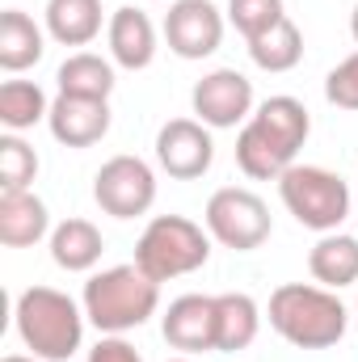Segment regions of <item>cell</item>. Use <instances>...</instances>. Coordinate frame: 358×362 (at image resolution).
<instances>
[{
	"label": "cell",
	"instance_id": "8fae6325",
	"mask_svg": "<svg viewBox=\"0 0 358 362\" xmlns=\"http://www.w3.org/2000/svg\"><path fill=\"white\" fill-rule=\"evenodd\" d=\"M165 42L181 59H207L224 42V13L211 0H173L165 13Z\"/></svg>",
	"mask_w": 358,
	"mask_h": 362
},
{
	"label": "cell",
	"instance_id": "6da1fadb",
	"mask_svg": "<svg viewBox=\"0 0 358 362\" xmlns=\"http://www.w3.org/2000/svg\"><path fill=\"white\" fill-rule=\"evenodd\" d=\"M308 131H312V118L299 97H287V93L266 97L236 135L241 173L253 181H278L295 165L299 148L308 144Z\"/></svg>",
	"mask_w": 358,
	"mask_h": 362
},
{
	"label": "cell",
	"instance_id": "52a82bcc",
	"mask_svg": "<svg viewBox=\"0 0 358 362\" xmlns=\"http://www.w3.org/2000/svg\"><path fill=\"white\" fill-rule=\"evenodd\" d=\"M202 223L211 232V240H219L224 249H236V253H253L262 249L274 232L270 223V206L245 185H224L207 198V211H202Z\"/></svg>",
	"mask_w": 358,
	"mask_h": 362
},
{
	"label": "cell",
	"instance_id": "2e32d148",
	"mask_svg": "<svg viewBox=\"0 0 358 362\" xmlns=\"http://www.w3.org/2000/svg\"><path fill=\"white\" fill-rule=\"evenodd\" d=\"M258 329H262V308L253 303V295L245 291L215 295V350L219 354L249 350L258 341Z\"/></svg>",
	"mask_w": 358,
	"mask_h": 362
},
{
	"label": "cell",
	"instance_id": "3957f363",
	"mask_svg": "<svg viewBox=\"0 0 358 362\" xmlns=\"http://www.w3.org/2000/svg\"><path fill=\"white\" fill-rule=\"evenodd\" d=\"M81 308L89 316V325L101 337H122L139 325H148L161 308V282L148 278L135 262L131 266H110V270L93 274L85 282Z\"/></svg>",
	"mask_w": 358,
	"mask_h": 362
},
{
	"label": "cell",
	"instance_id": "ac0fdd59",
	"mask_svg": "<svg viewBox=\"0 0 358 362\" xmlns=\"http://www.w3.org/2000/svg\"><path fill=\"white\" fill-rule=\"evenodd\" d=\"M308 270L321 286L329 291H342L358 282V236H346V232H325L312 253H308Z\"/></svg>",
	"mask_w": 358,
	"mask_h": 362
},
{
	"label": "cell",
	"instance_id": "5bb4252c",
	"mask_svg": "<svg viewBox=\"0 0 358 362\" xmlns=\"http://www.w3.org/2000/svg\"><path fill=\"white\" fill-rule=\"evenodd\" d=\"M105 42H110V55L118 68L127 72H144L152 59H156V25L144 8L135 4H122L110 13L105 21Z\"/></svg>",
	"mask_w": 358,
	"mask_h": 362
},
{
	"label": "cell",
	"instance_id": "277c9868",
	"mask_svg": "<svg viewBox=\"0 0 358 362\" xmlns=\"http://www.w3.org/2000/svg\"><path fill=\"white\" fill-rule=\"evenodd\" d=\"M13 320H17V337L21 346L42 362H68L81 341H85V308L55 291V286H30L17 295V308H13Z\"/></svg>",
	"mask_w": 358,
	"mask_h": 362
},
{
	"label": "cell",
	"instance_id": "f546056e",
	"mask_svg": "<svg viewBox=\"0 0 358 362\" xmlns=\"http://www.w3.org/2000/svg\"><path fill=\"white\" fill-rule=\"evenodd\" d=\"M354 325H358V303H354Z\"/></svg>",
	"mask_w": 358,
	"mask_h": 362
},
{
	"label": "cell",
	"instance_id": "d4e9b609",
	"mask_svg": "<svg viewBox=\"0 0 358 362\" xmlns=\"http://www.w3.org/2000/svg\"><path fill=\"white\" fill-rule=\"evenodd\" d=\"M282 17H287L282 0H228V21L236 25V34H241L245 42L262 38V34L274 30Z\"/></svg>",
	"mask_w": 358,
	"mask_h": 362
},
{
	"label": "cell",
	"instance_id": "603a6c76",
	"mask_svg": "<svg viewBox=\"0 0 358 362\" xmlns=\"http://www.w3.org/2000/svg\"><path fill=\"white\" fill-rule=\"evenodd\" d=\"M47 114H51V101L34 81H4L0 85V122H4V131L21 135V131L38 127Z\"/></svg>",
	"mask_w": 358,
	"mask_h": 362
},
{
	"label": "cell",
	"instance_id": "7c38bea8",
	"mask_svg": "<svg viewBox=\"0 0 358 362\" xmlns=\"http://www.w3.org/2000/svg\"><path fill=\"white\" fill-rule=\"evenodd\" d=\"M47 127H51V135H55L64 148H93V144H101V139L110 135V101L59 93V97L51 101Z\"/></svg>",
	"mask_w": 358,
	"mask_h": 362
},
{
	"label": "cell",
	"instance_id": "cb8c5ba5",
	"mask_svg": "<svg viewBox=\"0 0 358 362\" xmlns=\"http://www.w3.org/2000/svg\"><path fill=\"white\" fill-rule=\"evenodd\" d=\"M38 177V152L21 139V135H0V194L8 189H30V181Z\"/></svg>",
	"mask_w": 358,
	"mask_h": 362
},
{
	"label": "cell",
	"instance_id": "484cf974",
	"mask_svg": "<svg viewBox=\"0 0 358 362\" xmlns=\"http://www.w3.org/2000/svg\"><path fill=\"white\" fill-rule=\"evenodd\" d=\"M325 97H329V105L358 114V51L346 55V59L325 76Z\"/></svg>",
	"mask_w": 358,
	"mask_h": 362
},
{
	"label": "cell",
	"instance_id": "7a4b0ae2",
	"mask_svg": "<svg viewBox=\"0 0 358 362\" xmlns=\"http://www.w3.org/2000/svg\"><path fill=\"white\" fill-rule=\"evenodd\" d=\"M270 329L291 341L295 350H329L346 337L350 312L337 299V291L321 282H282L270 295Z\"/></svg>",
	"mask_w": 358,
	"mask_h": 362
},
{
	"label": "cell",
	"instance_id": "4316f807",
	"mask_svg": "<svg viewBox=\"0 0 358 362\" xmlns=\"http://www.w3.org/2000/svg\"><path fill=\"white\" fill-rule=\"evenodd\" d=\"M89 362H144V354L122 337H101L89 350Z\"/></svg>",
	"mask_w": 358,
	"mask_h": 362
},
{
	"label": "cell",
	"instance_id": "e0dca14e",
	"mask_svg": "<svg viewBox=\"0 0 358 362\" xmlns=\"http://www.w3.org/2000/svg\"><path fill=\"white\" fill-rule=\"evenodd\" d=\"M105 253V240L89 219H64L51 228V262L68 274H89Z\"/></svg>",
	"mask_w": 358,
	"mask_h": 362
},
{
	"label": "cell",
	"instance_id": "d6986e66",
	"mask_svg": "<svg viewBox=\"0 0 358 362\" xmlns=\"http://www.w3.org/2000/svg\"><path fill=\"white\" fill-rule=\"evenodd\" d=\"M47 55V38L34 25L30 13L21 8H4L0 13V68L4 72H25Z\"/></svg>",
	"mask_w": 358,
	"mask_h": 362
},
{
	"label": "cell",
	"instance_id": "83f0119b",
	"mask_svg": "<svg viewBox=\"0 0 358 362\" xmlns=\"http://www.w3.org/2000/svg\"><path fill=\"white\" fill-rule=\"evenodd\" d=\"M350 34H354V42H358V4H354V13H350Z\"/></svg>",
	"mask_w": 358,
	"mask_h": 362
},
{
	"label": "cell",
	"instance_id": "44dd1931",
	"mask_svg": "<svg viewBox=\"0 0 358 362\" xmlns=\"http://www.w3.org/2000/svg\"><path fill=\"white\" fill-rule=\"evenodd\" d=\"M55 81H59V93H68V97L110 101V93H114V64L101 59V55H93V51H76V55H68L59 64Z\"/></svg>",
	"mask_w": 358,
	"mask_h": 362
},
{
	"label": "cell",
	"instance_id": "4fadbf2b",
	"mask_svg": "<svg viewBox=\"0 0 358 362\" xmlns=\"http://www.w3.org/2000/svg\"><path fill=\"white\" fill-rule=\"evenodd\" d=\"M161 333L185 358L215 350V295H181V299H173L169 312L161 316Z\"/></svg>",
	"mask_w": 358,
	"mask_h": 362
},
{
	"label": "cell",
	"instance_id": "f1b7e54d",
	"mask_svg": "<svg viewBox=\"0 0 358 362\" xmlns=\"http://www.w3.org/2000/svg\"><path fill=\"white\" fill-rule=\"evenodd\" d=\"M4 362H42V358H25V354H8Z\"/></svg>",
	"mask_w": 358,
	"mask_h": 362
},
{
	"label": "cell",
	"instance_id": "ffe728a7",
	"mask_svg": "<svg viewBox=\"0 0 358 362\" xmlns=\"http://www.w3.org/2000/svg\"><path fill=\"white\" fill-rule=\"evenodd\" d=\"M101 0H47V34L59 47H89L101 34Z\"/></svg>",
	"mask_w": 358,
	"mask_h": 362
},
{
	"label": "cell",
	"instance_id": "ba28073f",
	"mask_svg": "<svg viewBox=\"0 0 358 362\" xmlns=\"http://www.w3.org/2000/svg\"><path fill=\"white\" fill-rule=\"evenodd\" d=\"M93 198L114 219H139L156 202V173L139 156H110L93 177Z\"/></svg>",
	"mask_w": 358,
	"mask_h": 362
},
{
	"label": "cell",
	"instance_id": "9a60e30c",
	"mask_svg": "<svg viewBox=\"0 0 358 362\" xmlns=\"http://www.w3.org/2000/svg\"><path fill=\"white\" fill-rule=\"evenodd\" d=\"M51 232V211L34 189H8L0 194V245L30 249Z\"/></svg>",
	"mask_w": 358,
	"mask_h": 362
},
{
	"label": "cell",
	"instance_id": "4dcf8cb0",
	"mask_svg": "<svg viewBox=\"0 0 358 362\" xmlns=\"http://www.w3.org/2000/svg\"><path fill=\"white\" fill-rule=\"evenodd\" d=\"M169 362H190V358H169Z\"/></svg>",
	"mask_w": 358,
	"mask_h": 362
},
{
	"label": "cell",
	"instance_id": "5b68a950",
	"mask_svg": "<svg viewBox=\"0 0 358 362\" xmlns=\"http://www.w3.org/2000/svg\"><path fill=\"white\" fill-rule=\"evenodd\" d=\"M211 262V232H202V223L185 219V215H156L148 219L139 245H135V266L156 278L169 282L181 274H194Z\"/></svg>",
	"mask_w": 358,
	"mask_h": 362
},
{
	"label": "cell",
	"instance_id": "30bf717a",
	"mask_svg": "<svg viewBox=\"0 0 358 362\" xmlns=\"http://www.w3.org/2000/svg\"><path fill=\"white\" fill-rule=\"evenodd\" d=\"M215 160V139L211 127L198 118H169L156 131V165L178 181H198Z\"/></svg>",
	"mask_w": 358,
	"mask_h": 362
},
{
	"label": "cell",
	"instance_id": "7402d4cb",
	"mask_svg": "<svg viewBox=\"0 0 358 362\" xmlns=\"http://www.w3.org/2000/svg\"><path fill=\"white\" fill-rule=\"evenodd\" d=\"M249 59L262 72H291L304 59V34H299V25L291 17H282L274 30H266L262 38L249 42Z\"/></svg>",
	"mask_w": 358,
	"mask_h": 362
},
{
	"label": "cell",
	"instance_id": "9c48e42d",
	"mask_svg": "<svg viewBox=\"0 0 358 362\" xmlns=\"http://www.w3.org/2000/svg\"><path fill=\"white\" fill-rule=\"evenodd\" d=\"M190 105H194L198 122L211 127V131L245 127L253 118V81L245 72H236V68H215L194 85Z\"/></svg>",
	"mask_w": 358,
	"mask_h": 362
},
{
	"label": "cell",
	"instance_id": "8992f818",
	"mask_svg": "<svg viewBox=\"0 0 358 362\" xmlns=\"http://www.w3.org/2000/svg\"><path fill=\"white\" fill-rule=\"evenodd\" d=\"M278 198L299 228H312L321 236L337 232L350 215V185L321 165H291L278 177Z\"/></svg>",
	"mask_w": 358,
	"mask_h": 362
}]
</instances>
